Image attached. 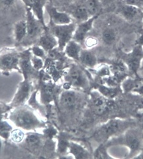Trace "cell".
<instances>
[{"label":"cell","instance_id":"obj_27","mask_svg":"<svg viewBox=\"0 0 143 159\" xmlns=\"http://www.w3.org/2000/svg\"><path fill=\"white\" fill-rule=\"evenodd\" d=\"M26 134H25L23 130L20 128H17L13 129L9 135V139L11 141L16 144H20L23 143L25 139Z\"/></svg>","mask_w":143,"mask_h":159},{"label":"cell","instance_id":"obj_35","mask_svg":"<svg viewBox=\"0 0 143 159\" xmlns=\"http://www.w3.org/2000/svg\"><path fill=\"white\" fill-rule=\"evenodd\" d=\"M140 80V79H139ZM132 93L136 94L138 96L143 97V83L140 80V82L137 84V86L133 89Z\"/></svg>","mask_w":143,"mask_h":159},{"label":"cell","instance_id":"obj_12","mask_svg":"<svg viewBox=\"0 0 143 159\" xmlns=\"http://www.w3.org/2000/svg\"><path fill=\"white\" fill-rule=\"evenodd\" d=\"M143 10L131 5L123 3L117 8V13L122 18L129 22H136L142 19Z\"/></svg>","mask_w":143,"mask_h":159},{"label":"cell","instance_id":"obj_21","mask_svg":"<svg viewBox=\"0 0 143 159\" xmlns=\"http://www.w3.org/2000/svg\"><path fill=\"white\" fill-rule=\"evenodd\" d=\"M24 141L25 142L27 147L30 149V151L36 152L42 146V137L38 133H29L26 135Z\"/></svg>","mask_w":143,"mask_h":159},{"label":"cell","instance_id":"obj_23","mask_svg":"<svg viewBox=\"0 0 143 159\" xmlns=\"http://www.w3.org/2000/svg\"><path fill=\"white\" fill-rule=\"evenodd\" d=\"M97 91L99 92L102 96L107 99H113L122 92L121 86L111 87L105 85V84H98L97 88Z\"/></svg>","mask_w":143,"mask_h":159},{"label":"cell","instance_id":"obj_18","mask_svg":"<svg viewBox=\"0 0 143 159\" xmlns=\"http://www.w3.org/2000/svg\"><path fill=\"white\" fill-rule=\"evenodd\" d=\"M82 50V44L72 39L66 44L63 52L68 58L79 62Z\"/></svg>","mask_w":143,"mask_h":159},{"label":"cell","instance_id":"obj_2","mask_svg":"<svg viewBox=\"0 0 143 159\" xmlns=\"http://www.w3.org/2000/svg\"><path fill=\"white\" fill-rule=\"evenodd\" d=\"M133 126H135V123L132 121L113 118L98 127L93 134L92 139L99 145L105 144L111 138L120 135L127 129Z\"/></svg>","mask_w":143,"mask_h":159},{"label":"cell","instance_id":"obj_9","mask_svg":"<svg viewBox=\"0 0 143 159\" xmlns=\"http://www.w3.org/2000/svg\"><path fill=\"white\" fill-rule=\"evenodd\" d=\"M112 99L102 96L98 91L90 93L91 107L93 112L97 116H102L106 113L113 106Z\"/></svg>","mask_w":143,"mask_h":159},{"label":"cell","instance_id":"obj_31","mask_svg":"<svg viewBox=\"0 0 143 159\" xmlns=\"http://www.w3.org/2000/svg\"><path fill=\"white\" fill-rule=\"evenodd\" d=\"M31 51L33 56L42 58L43 60L47 58V52L38 44H35V45L31 47Z\"/></svg>","mask_w":143,"mask_h":159},{"label":"cell","instance_id":"obj_24","mask_svg":"<svg viewBox=\"0 0 143 159\" xmlns=\"http://www.w3.org/2000/svg\"><path fill=\"white\" fill-rule=\"evenodd\" d=\"M71 17L74 18L79 23L85 21L92 17L87 11L85 3L78 5L74 8L72 11Z\"/></svg>","mask_w":143,"mask_h":159},{"label":"cell","instance_id":"obj_34","mask_svg":"<svg viewBox=\"0 0 143 159\" xmlns=\"http://www.w3.org/2000/svg\"><path fill=\"white\" fill-rule=\"evenodd\" d=\"M123 3L137 7L143 10V0H123Z\"/></svg>","mask_w":143,"mask_h":159},{"label":"cell","instance_id":"obj_20","mask_svg":"<svg viewBox=\"0 0 143 159\" xmlns=\"http://www.w3.org/2000/svg\"><path fill=\"white\" fill-rule=\"evenodd\" d=\"M68 152L72 155L74 158L77 159L91 158L90 154L87 149L80 144L76 142H70Z\"/></svg>","mask_w":143,"mask_h":159},{"label":"cell","instance_id":"obj_4","mask_svg":"<svg viewBox=\"0 0 143 159\" xmlns=\"http://www.w3.org/2000/svg\"><path fill=\"white\" fill-rule=\"evenodd\" d=\"M76 27V24L74 22L62 25H55L52 24L49 31L56 38L58 41L57 48L59 51L63 52L66 44L72 40Z\"/></svg>","mask_w":143,"mask_h":159},{"label":"cell","instance_id":"obj_13","mask_svg":"<svg viewBox=\"0 0 143 159\" xmlns=\"http://www.w3.org/2000/svg\"><path fill=\"white\" fill-rule=\"evenodd\" d=\"M80 99V95L76 92L66 89L60 94L59 103L64 109L66 111H72L78 107Z\"/></svg>","mask_w":143,"mask_h":159},{"label":"cell","instance_id":"obj_40","mask_svg":"<svg viewBox=\"0 0 143 159\" xmlns=\"http://www.w3.org/2000/svg\"><path fill=\"white\" fill-rule=\"evenodd\" d=\"M142 23H143V11H142Z\"/></svg>","mask_w":143,"mask_h":159},{"label":"cell","instance_id":"obj_1","mask_svg":"<svg viewBox=\"0 0 143 159\" xmlns=\"http://www.w3.org/2000/svg\"><path fill=\"white\" fill-rule=\"evenodd\" d=\"M107 148L123 146L129 149L127 158H135L143 149V133L135 126L127 129L120 135L113 137L105 143Z\"/></svg>","mask_w":143,"mask_h":159},{"label":"cell","instance_id":"obj_22","mask_svg":"<svg viewBox=\"0 0 143 159\" xmlns=\"http://www.w3.org/2000/svg\"><path fill=\"white\" fill-rule=\"evenodd\" d=\"M14 39L17 44L24 41L27 37V23L26 20L23 19L17 22L14 26Z\"/></svg>","mask_w":143,"mask_h":159},{"label":"cell","instance_id":"obj_15","mask_svg":"<svg viewBox=\"0 0 143 159\" xmlns=\"http://www.w3.org/2000/svg\"><path fill=\"white\" fill-rule=\"evenodd\" d=\"M45 9L52 25H62L73 22L72 17L68 13L58 11L56 7L51 6H46Z\"/></svg>","mask_w":143,"mask_h":159},{"label":"cell","instance_id":"obj_5","mask_svg":"<svg viewBox=\"0 0 143 159\" xmlns=\"http://www.w3.org/2000/svg\"><path fill=\"white\" fill-rule=\"evenodd\" d=\"M65 79L68 89L70 87L87 89L89 88V80L86 74L77 65H72L65 74Z\"/></svg>","mask_w":143,"mask_h":159},{"label":"cell","instance_id":"obj_39","mask_svg":"<svg viewBox=\"0 0 143 159\" xmlns=\"http://www.w3.org/2000/svg\"><path fill=\"white\" fill-rule=\"evenodd\" d=\"M139 78L140 79V80L143 83V76H139Z\"/></svg>","mask_w":143,"mask_h":159},{"label":"cell","instance_id":"obj_16","mask_svg":"<svg viewBox=\"0 0 143 159\" xmlns=\"http://www.w3.org/2000/svg\"><path fill=\"white\" fill-rule=\"evenodd\" d=\"M27 8L32 10L34 16L43 25L47 27L44 21V9L47 6V0H21Z\"/></svg>","mask_w":143,"mask_h":159},{"label":"cell","instance_id":"obj_17","mask_svg":"<svg viewBox=\"0 0 143 159\" xmlns=\"http://www.w3.org/2000/svg\"><path fill=\"white\" fill-rule=\"evenodd\" d=\"M38 45L41 47L47 52L58 47L56 38L49 31L48 27L44 29L40 37L37 40Z\"/></svg>","mask_w":143,"mask_h":159},{"label":"cell","instance_id":"obj_32","mask_svg":"<svg viewBox=\"0 0 143 159\" xmlns=\"http://www.w3.org/2000/svg\"><path fill=\"white\" fill-rule=\"evenodd\" d=\"M31 63H32L33 68L37 72L41 71L42 69H44V62L42 58H41L39 57H35V56H33L32 54Z\"/></svg>","mask_w":143,"mask_h":159},{"label":"cell","instance_id":"obj_28","mask_svg":"<svg viewBox=\"0 0 143 159\" xmlns=\"http://www.w3.org/2000/svg\"><path fill=\"white\" fill-rule=\"evenodd\" d=\"M107 147L105 144H101L99 145L93 153V158H113L107 151Z\"/></svg>","mask_w":143,"mask_h":159},{"label":"cell","instance_id":"obj_10","mask_svg":"<svg viewBox=\"0 0 143 159\" xmlns=\"http://www.w3.org/2000/svg\"><path fill=\"white\" fill-rule=\"evenodd\" d=\"M32 84L31 80H25L19 84L17 91L11 102V106L17 107L23 106L31 94Z\"/></svg>","mask_w":143,"mask_h":159},{"label":"cell","instance_id":"obj_19","mask_svg":"<svg viewBox=\"0 0 143 159\" xmlns=\"http://www.w3.org/2000/svg\"><path fill=\"white\" fill-rule=\"evenodd\" d=\"M79 62L87 68L94 69L97 64V58L90 49H82Z\"/></svg>","mask_w":143,"mask_h":159},{"label":"cell","instance_id":"obj_33","mask_svg":"<svg viewBox=\"0 0 143 159\" xmlns=\"http://www.w3.org/2000/svg\"><path fill=\"white\" fill-rule=\"evenodd\" d=\"M83 44H84V45L87 49H90V48H92L97 45L98 41H97V39L95 37H87L86 38V39L84 40Z\"/></svg>","mask_w":143,"mask_h":159},{"label":"cell","instance_id":"obj_3","mask_svg":"<svg viewBox=\"0 0 143 159\" xmlns=\"http://www.w3.org/2000/svg\"><path fill=\"white\" fill-rule=\"evenodd\" d=\"M9 119L17 127L25 131H34L45 127L44 123L33 111L23 106L14 107Z\"/></svg>","mask_w":143,"mask_h":159},{"label":"cell","instance_id":"obj_26","mask_svg":"<svg viewBox=\"0 0 143 159\" xmlns=\"http://www.w3.org/2000/svg\"><path fill=\"white\" fill-rule=\"evenodd\" d=\"M85 5L91 17L99 16L102 6L100 0H86Z\"/></svg>","mask_w":143,"mask_h":159},{"label":"cell","instance_id":"obj_6","mask_svg":"<svg viewBox=\"0 0 143 159\" xmlns=\"http://www.w3.org/2000/svg\"><path fill=\"white\" fill-rule=\"evenodd\" d=\"M26 23H27V37L25 41H31L38 40L41 34L47 27H44L42 23L34 16L32 10L26 7ZM23 41V42H24Z\"/></svg>","mask_w":143,"mask_h":159},{"label":"cell","instance_id":"obj_14","mask_svg":"<svg viewBox=\"0 0 143 159\" xmlns=\"http://www.w3.org/2000/svg\"><path fill=\"white\" fill-rule=\"evenodd\" d=\"M98 16H93L85 21L79 23L78 25H76L72 39L81 44H83L84 42V40L87 37V34L92 29L93 23H94L95 20L98 17Z\"/></svg>","mask_w":143,"mask_h":159},{"label":"cell","instance_id":"obj_30","mask_svg":"<svg viewBox=\"0 0 143 159\" xmlns=\"http://www.w3.org/2000/svg\"><path fill=\"white\" fill-rule=\"evenodd\" d=\"M12 130L10 124L7 121H0V136L4 139H8Z\"/></svg>","mask_w":143,"mask_h":159},{"label":"cell","instance_id":"obj_11","mask_svg":"<svg viewBox=\"0 0 143 159\" xmlns=\"http://www.w3.org/2000/svg\"><path fill=\"white\" fill-rule=\"evenodd\" d=\"M32 53L31 51V48H28L23 51L20 52V58H19V69L20 72L23 74V78L25 80H31L35 73L37 72L33 67L31 63Z\"/></svg>","mask_w":143,"mask_h":159},{"label":"cell","instance_id":"obj_29","mask_svg":"<svg viewBox=\"0 0 143 159\" xmlns=\"http://www.w3.org/2000/svg\"><path fill=\"white\" fill-rule=\"evenodd\" d=\"M70 141L66 139L65 136L62 135L58 137V147L57 150L58 152L63 155V154L66 153L67 151H68V147L69 144H70Z\"/></svg>","mask_w":143,"mask_h":159},{"label":"cell","instance_id":"obj_25","mask_svg":"<svg viewBox=\"0 0 143 159\" xmlns=\"http://www.w3.org/2000/svg\"><path fill=\"white\" fill-rule=\"evenodd\" d=\"M101 38L103 43L106 45H112L116 41L117 33L113 28L106 27L102 32Z\"/></svg>","mask_w":143,"mask_h":159},{"label":"cell","instance_id":"obj_38","mask_svg":"<svg viewBox=\"0 0 143 159\" xmlns=\"http://www.w3.org/2000/svg\"><path fill=\"white\" fill-rule=\"evenodd\" d=\"M100 1L102 4H108L115 1V0H100Z\"/></svg>","mask_w":143,"mask_h":159},{"label":"cell","instance_id":"obj_36","mask_svg":"<svg viewBox=\"0 0 143 159\" xmlns=\"http://www.w3.org/2000/svg\"><path fill=\"white\" fill-rule=\"evenodd\" d=\"M17 0H0V3L4 6L10 7L16 3Z\"/></svg>","mask_w":143,"mask_h":159},{"label":"cell","instance_id":"obj_7","mask_svg":"<svg viewBox=\"0 0 143 159\" xmlns=\"http://www.w3.org/2000/svg\"><path fill=\"white\" fill-rule=\"evenodd\" d=\"M20 52L16 49H8L0 52V70L3 73H9L16 70L20 72L19 69Z\"/></svg>","mask_w":143,"mask_h":159},{"label":"cell","instance_id":"obj_37","mask_svg":"<svg viewBox=\"0 0 143 159\" xmlns=\"http://www.w3.org/2000/svg\"><path fill=\"white\" fill-rule=\"evenodd\" d=\"M136 45H140L143 47V33L141 34V35L137 39L136 41Z\"/></svg>","mask_w":143,"mask_h":159},{"label":"cell","instance_id":"obj_8","mask_svg":"<svg viewBox=\"0 0 143 159\" xmlns=\"http://www.w3.org/2000/svg\"><path fill=\"white\" fill-rule=\"evenodd\" d=\"M122 61L127 65L129 73L135 76H139L138 74L143 61V47L135 44L131 52L125 54Z\"/></svg>","mask_w":143,"mask_h":159}]
</instances>
